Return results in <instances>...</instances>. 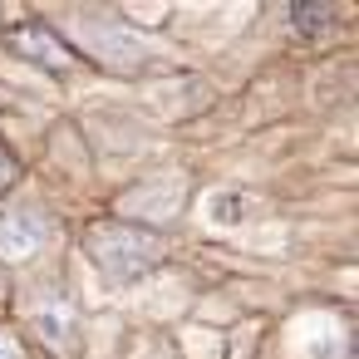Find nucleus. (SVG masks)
I'll return each mask as SVG.
<instances>
[{
  "instance_id": "nucleus-1",
  "label": "nucleus",
  "mask_w": 359,
  "mask_h": 359,
  "mask_svg": "<svg viewBox=\"0 0 359 359\" xmlns=\"http://www.w3.org/2000/svg\"><path fill=\"white\" fill-rule=\"evenodd\" d=\"M89 261L109 276V280H143L158 261H163V236H153L148 226H123V222H104L84 236Z\"/></svg>"
},
{
  "instance_id": "nucleus-2",
  "label": "nucleus",
  "mask_w": 359,
  "mask_h": 359,
  "mask_svg": "<svg viewBox=\"0 0 359 359\" xmlns=\"http://www.w3.org/2000/svg\"><path fill=\"white\" fill-rule=\"evenodd\" d=\"M11 50H15V55H25V60H35V65H50L55 74L74 69V55H69V50H65L45 25H30V20L11 30Z\"/></svg>"
},
{
  "instance_id": "nucleus-3",
  "label": "nucleus",
  "mask_w": 359,
  "mask_h": 359,
  "mask_svg": "<svg viewBox=\"0 0 359 359\" xmlns=\"http://www.w3.org/2000/svg\"><path fill=\"white\" fill-rule=\"evenodd\" d=\"M40 246H45V222H40V217L15 212V217H6V222H0V256H6V261L35 256Z\"/></svg>"
},
{
  "instance_id": "nucleus-4",
  "label": "nucleus",
  "mask_w": 359,
  "mask_h": 359,
  "mask_svg": "<svg viewBox=\"0 0 359 359\" xmlns=\"http://www.w3.org/2000/svg\"><path fill=\"white\" fill-rule=\"evenodd\" d=\"M40 330H45L50 339H65V334L74 330V310H69V305H50V310H40Z\"/></svg>"
},
{
  "instance_id": "nucleus-5",
  "label": "nucleus",
  "mask_w": 359,
  "mask_h": 359,
  "mask_svg": "<svg viewBox=\"0 0 359 359\" xmlns=\"http://www.w3.org/2000/svg\"><path fill=\"white\" fill-rule=\"evenodd\" d=\"M0 359H15V344H11L6 334H0Z\"/></svg>"
},
{
  "instance_id": "nucleus-6",
  "label": "nucleus",
  "mask_w": 359,
  "mask_h": 359,
  "mask_svg": "<svg viewBox=\"0 0 359 359\" xmlns=\"http://www.w3.org/2000/svg\"><path fill=\"white\" fill-rule=\"evenodd\" d=\"M6 172H11V163H6V158H0V177H6Z\"/></svg>"
}]
</instances>
